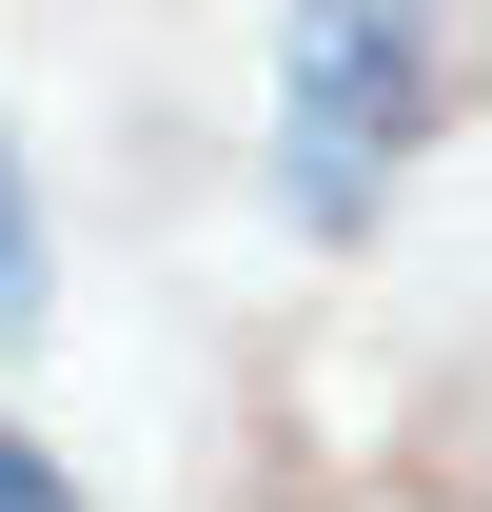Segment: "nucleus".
<instances>
[{
	"instance_id": "obj_1",
	"label": "nucleus",
	"mask_w": 492,
	"mask_h": 512,
	"mask_svg": "<svg viewBox=\"0 0 492 512\" xmlns=\"http://www.w3.org/2000/svg\"><path fill=\"white\" fill-rule=\"evenodd\" d=\"M433 138V0H296L276 20V197L296 237H374Z\"/></svg>"
},
{
	"instance_id": "obj_3",
	"label": "nucleus",
	"mask_w": 492,
	"mask_h": 512,
	"mask_svg": "<svg viewBox=\"0 0 492 512\" xmlns=\"http://www.w3.org/2000/svg\"><path fill=\"white\" fill-rule=\"evenodd\" d=\"M0 512H79V473H60L40 434H0Z\"/></svg>"
},
{
	"instance_id": "obj_2",
	"label": "nucleus",
	"mask_w": 492,
	"mask_h": 512,
	"mask_svg": "<svg viewBox=\"0 0 492 512\" xmlns=\"http://www.w3.org/2000/svg\"><path fill=\"white\" fill-rule=\"evenodd\" d=\"M40 296H60V256H40V178L0 138V335H40Z\"/></svg>"
}]
</instances>
